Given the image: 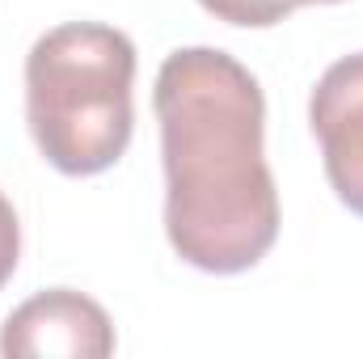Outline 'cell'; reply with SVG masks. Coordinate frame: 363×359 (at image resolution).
<instances>
[{"instance_id":"obj_1","label":"cell","mask_w":363,"mask_h":359,"mask_svg":"<svg viewBox=\"0 0 363 359\" xmlns=\"http://www.w3.org/2000/svg\"><path fill=\"white\" fill-rule=\"evenodd\" d=\"M165 233L182 263L237 275L279 237V190L262 157L267 97L254 72L216 47H182L157 72Z\"/></svg>"},{"instance_id":"obj_2","label":"cell","mask_w":363,"mask_h":359,"mask_svg":"<svg viewBox=\"0 0 363 359\" xmlns=\"http://www.w3.org/2000/svg\"><path fill=\"white\" fill-rule=\"evenodd\" d=\"M135 47L123 30L72 21L26 55V123L38 153L68 178L110 170L131 140Z\"/></svg>"},{"instance_id":"obj_3","label":"cell","mask_w":363,"mask_h":359,"mask_svg":"<svg viewBox=\"0 0 363 359\" xmlns=\"http://www.w3.org/2000/svg\"><path fill=\"white\" fill-rule=\"evenodd\" d=\"M0 351L17 359H106L114 351V326L97 300L72 287H51L4 317Z\"/></svg>"},{"instance_id":"obj_4","label":"cell","mask_w":363,"mask_h":359,"mask_svg":"<svg viewBox=\"0 0 363 359\" xmlns=\"http://www.w3.org/2000/svg\"><path fill=\"white\" fill-rule=\"evenodd\" d=\"M308 123L321 140L334 194L363 216V51L325 68L308 101Z\"/></svg>"},{"instance_id":"obj_5","label":"cell","mask_w":363,"mask_h":359,"mask_svg":"<svg viewBox=\"0 0 363 359\" xmlns=\"http://www.w3.org/2000/svg\"><path fill=\"white\" fill-rule=\"evenodd\" d=\"M199 4H203L211 17L228 21V26H254V30L283 21V17L296 9L291 0H199Z\"/></svg>"},{"instance_id":"obj_6","label":"cell","mask_w":363,"mask_h":359,"mask_svg":"<svg viewBox=\"0 0 363 359\" xmlns=\"http://www.w3.org/2000/svg\"><path fill=\"white\" fill-rule=\"evenodd\" d=\"M17 254H21V224H17L13 203L0 194V287L13 279V270H17Z\"/></svg>"},{"instance_id":"obj_7","label":"cell","mask_w":363,"mask_h":359,"mask_svg":"<svg viewBox=\"0 0 363 359\" xmlns=\"http://www.w3.org/2000/svg\"><path fill=\"white\" fill-rule=\"evenodd\" d=\"M291 4H334V0H291Z\"/></svg>"}]
</instances>
